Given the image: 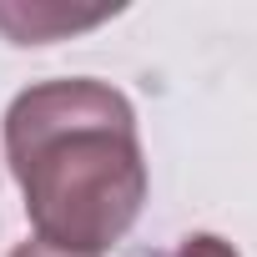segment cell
Returning <instances> with one entry per match:
<instances>
[{
	"label": "cell",
	"mask_w": 257,
	"mask_h": 257,
	"mask_svg": "<svg viewBox=\"0 0 257 257\" xmlns=\"http://www.w3.org/2000/svg\"><path fill=\"white\" fill-rule=\"evenodd\" d=\"M6 157L36 237L96 257L132 232L147 202L137 111L116 86L71 76L21 91L6 111Z\"/></svg>",
	"instance_id": "1"
},
{
	"label": "cell",
	"mask_w": 257,
	"mask_h": 257,
	"mask_svg": "<svg viewBox=\"0 0 257 257\" xmlns=\"http://www.w3.org/2000/svg\"><path fill=\"white\" fill-rule=\"evenodd\" d=\"M111 11H86V16H76V11H41V6H0V31H6L16 46H41V41H51V36H61V31H86V26H101Z\"/></svg>",
	"instance_id": "2"
},
{
	"label": "cell",
	"mask_w": 257,
	"mask_h": 257,
	"mask_svg": "<svg viewBox=\"0 0 257 257\" xmlns=\"http://www.w3.org/2000/svg\"><path fill=\"white\" fill-rule=\"evenodd\" d=\"M162 257H237L232 252V242H222V237H212V232H197V237H182L172 252H162Z\"/></svg>",
	"instance_id": "3"
},
{
	"label": "cell",
	"mask_w": 257,
	"mask_h": 257,
	"mask_svg": "<svg viewBox=\"0 0 257 257\" xmlns=\"http://www.w3.org/2000/svg\"><path fill=\"white\" fill-rule=\"evenodd\" d=\"M11 257H71V252H56V247H46V242H21Z\"/></svg>",
	"instance_id": "4"
}]
</instances>
